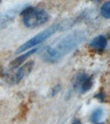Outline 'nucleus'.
I'll return each mask as SVG.
<instances>
[{"label":"nucleus","mask_w":110,"mask_h":124,"mask_svg":"<svg viewBox=\"0 0 110 124\" xmlns=\"http://www.w3.org/2000/svg\"><path fill=\"white\" fill-rule=\"evenodd\" d=\"M22 17L24 25L28 28H35L43 25L49 19V14L44 10L29 7L23 9Z\"/></svg>","instance_id":"f03ea898"},{"label":"nucleus","mask_w":110,"mask_h":124,"mask_svg":"<svg viewBox=\"0 0 110 124\" xmlns=\"http://www.w3.org/2000/svg\"><path fill=\"white\" fill-rule=\"evenodd\" d=\"M0 2H1V0H0Z\"/></svg>","instance_id":"ddd939ff"},{"label":"nucleus","mask_w":110,"mask_h":124,"mask_svg":"<svg viewBox=\"0 0 110 124\" xmlns=\"http://www.w3.org/2000/svg\"><path fill=\"white\" fill-rule=\"evenodd\" d=\"M71 124H81V121L79 120H78V119H75V120H73Z\"/></svg>","instance_id":"9b49d317"},{"label":"nucleus","mask_w":110,"mask_h":124,"mask_svg":"<svg viewBox=\"0 0 110 124\" xmlns=\"http://www.w3.org/2000/svg\"><path fill=\"white\" fill-rule=\"evenodd\" d=\"M101 14L106 19H109L110 17V1L106 2L102 5L101 8Z\"/></svg>","instance_id":"9d476101"},{"label":"nucleus","mask_w":110,"mask_h":124,"mask_svg":"<svg viewBox=\"0 0 110 124\" xmlns=\"http://www.w3.org/2000/svg\"><path fill=\"white\" fill-rule=\"evenodd\" d=\"M93 83L92 78L85 74H81L75 78L73 87L80 93H84L91 88Z\"/></svg>","instance_id":"20e7f679"},{"label":"nucleus","mask_w":110,"mask_h":124,"mask_svg":"<svg viewBox=\"0 0 110 124\" xmlns=\"http://www.w3.org/2000/svg\"><path fill=\"white\" fill-rule=\"evenodd\" d=\"M59 24H55V25L50 26V27L42 31L41 32L39 33L35 36L33 37L32 38L27 41V42L22 45L21 46H19V48H17L15 53L19 54L32 48L33 46H35L37 45L40 44L41 43L44 41L46 39L49 38L51 36L54 34L58 31V29H59Z\"/></svg>","instance_id":"7ed1b4c3"},{"label":"nucleus","mask_w":110,"mask_h":124,"mask_svg":"<svg viewBox=\"0 0 110 124\" xmlns=\"http://www.w3.org/2000/svg\"><path fill=\"white\" fill-rule=\"evenodd\" d=\"M21 10V7H17L11 10L0 12V31L7 27L15 19L17 13Z\"/></svg>","instance_id":"39448f33"},{"label":"nucleus","mask_w":110,"mask_h":124,"mask_svg":"<svg viewBox=\"0 0 110 124\" xmlns=\"http://www.w3.org/2000/svg\"><path fill=\"white\" fill-rule=\"evenodd\" d=\"M102 116H103V110L101 108H96L93 112L91 116V120L93 123H96L102 118Z\"/></svg>","instance_id":"1a4fd4ad"},{"label":"nucleus","mask_w":110,"mask_h":124,"mask_svg":"<svg viewBox=\"0 0 110 124\" xmlns=\"http://www.w3.org/2000/svg\"><path fill=\"white\" fill-rule=\"evenodd\" d=\"M108 44L107 39L104 36L100 35L95 37L90 41V46L97 50H103L106 48Z\"/></svg>","instance_id":"6e6552de"},{"label":"nucleus","mask_w":110,"mask_h":124,"mask_svg":"<svg viewBox=\"0 0 110 124\" xmlns=\"http://www.w3.org/2000/svg\"><path fill=\"white\" fill-rule=\"evenodd\" d=\"M104 124V123H97V124Z\"/></svg>","instance_id":"f8f14e48"},{"label":"nucleus","mask_w":110,"mask_h":124,"mask_svg":"<svg viewBox=\"0 0 110 124\" xmlns=\"http://www.w3.org/2000/svg\"><path fill=\"white\" fill-rule=\"evenodd\" d=\"M37 50H38L37 48H34V49L30 50L28 52H27V53H25V54L21 55L18 58L12 60L10 63L9 68L10 69H15L16 68H17L19 66L21 65L25 61H26L29 56H31L32 54H34L35 52H36Z\"/></svg>","instance_id":"0eeeda50"},{"label":"nucleus","mask_w":110,"mask_h":124,"mask_svg":"<svg viewBox=\"0 0 110 124\" xmlns=\"http://www.w3.org/2000/svg\"><path fill=\"white\" fill-rule=\"evenodd\" d=\"M34 65V61H30V62H27V63L23 65L22 67L19 68L17 72L15 73L13 78V81L15 83H18L19 82L22 80V79L28 75L30 72L32 71L33 67Z\"/></svg>","instance_id":"423d86ee"},{"label":"nucleus","mask_w":110,"mask_h":124,"mask_svg":"<svg viewBox=\"0 0 110 124\" xmlns=\"http://www.w3.org/2000/svg\"><path fill=\"white\" fill-rule=\"evenodd\" d=\"M86 37L84 31H73L44 47L41 57L48 63H57L86 40Z\"/></svg>","instance_id":"f257e3e1"}]
</instances>
